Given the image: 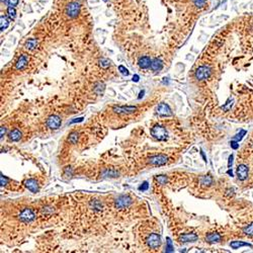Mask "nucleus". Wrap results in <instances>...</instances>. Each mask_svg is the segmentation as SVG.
I'll return each mask as SVG.
<instances>
[{
  "label": "nucleus",
  "instance_id": "nucleus-10",
  "mask_svg": "<svg viewBox=\"0 0 253 253\" xmlns=\"http://www.w3.org/2000/svg\"><path fill=\"white\" fill-rule=\"evenodd\" d=\"M28 60H30V58H28L27 55L23 54V55L20 56L18 58V60L16 61V63H15V69H16V70H23V69L27 66Z\"/></svg>",
  "mask_w": 253,
  "mask_h": 253
},
{
  "label": "nucleus",
  "instance_id": "nucleus-18",
  "mask_svg": "<svg viewBox=\"0 0 253 253\" xmlns=\"http://www.w3.org/2000/svg\"><path fill=\"white\" fill-rule=\"evenodd\" d=\"M163 68V62L158 58H155L151 63V69L153 71H160Z\"/></svg>",
  "mask_w": 253,
  "mask_h": 253
},
{
  "label": "nucleus",
  "instance_id": "nucleus-11",
  "mask_svg": "<svg viewBox=\"0 0 253 253\" xmlns=\"http://www.w3.org/2000/svg\"><path fill=\"white\" fill-rule=\"evenodd\" d=\"M236 172H237V176L240 180H245L248 176V167L245 164H240L238 165Z\"/></svg>",
  "mask_w": 253,
  "mask_h": 253
},
{
  "label": "nucleus",
  "instance_id": "nucleus-24",
  "mask_svg": "<svg viewBox=\"0 0 253 253\" xmlns=\"http://www.w3.org/2000/svg\"><path fill=\"white\" fill-rule=\"evenodd\" d=\"M90 205H91V207H92L95 211H101V210H103V203H101L100 202H98V201L91 202Z\"/></svg>",
  "mask_w": 253,
  "mask_h": 253
},
{
  "label": "nucleus",
  "instance_id": "nucleus-1",
  "mask_svg": "<svg viewBox=\"0 0 253 253\" xmlns=\"http://www.w3.org/2000/svg\"><path fill=\"white\" fill-rule=\"evenodd\" d=\"M151 135L158 141H166V139L168 138V133H167L166 129L160 125H155L151 129Z\"/></svg>",
  "mask_w": 253,
  "mask_h": 253
},
{
  "label": "nucleus",
  "instance_id": "nucleus-17",
  "mask_svg": "<svg viewBox=\"0 0 253 253\" xmlns=\"http://www.w3.org/2000/svg\"><path fill=\"white\" fill-rule=\"evenodd\" d=\"M8 138H9L10 141L17 142V141L20 140V138H21V132H20V131L17 130V129L12 130L11 132L8 134Z\"/></svg>",
  "mask_w": 253,
  "mask_h": 253
},
{
  "label": "nucleus",
  "instance_id": "nucleus-25",
  "mask_svg": "<svg viewBox=\"0 0 253 253\" xmlns=\"http://www.w3.org/2000/svg\"><path fill=\"white\" fill-rule=\"evenodd\" d=\"M68 141L70 142L71 144H77V141H78V134L77 133L70 134V136L68 137Z\"/></svg>",
  "mask_w": 253,
  "mask_h": 253
},
{
  "label": "nucleus",
  "instance_id": "nucleus-40",
  "mask_svg": "<svg viewBox=\"0 0 253 253\" xmlns=\"http://www.w3.org/2000/svg\"><path fill=\"white\" fill-rule=\"evenodd\" d=\"M228 174H230L231 176H233V173H232V170H228Z\"/></svg>",
  "mask_w": 253,
  "mask_h": 253
},
{
  "label": "nucleus",
  "instance_id": "nucleus-33",
  "mask_svg": "<svg viewBox=\"0 0 253 253\" xmlns=\"http://www.w3.org/2000/svg\"><path fill=\"white\" fill-rule=\"evenodd\" d=\"M5 3L8 6H12L14 7L18 4V0H5Z\"/></svg>",
  "mask_w": 253,
  "mask_h": 253
},
{
  "label": "nucleus",
  "instance_id": "nucleus-38",
  "mask_svg": "<svg viewBox=\"0 0 253 253\" xmlns=\"http://www.w3.org/2000/svg\"><path fill=\"white\" fill-rule=\"evenodd\" d=\"M148 186H149V185H148V183H147V182H144V183H143V185L140 186V190H146L147 189H148Z\"/></svg>",
  "mask_w": 253,
  "mask_h": 253
},
{
  "label": "nucleus",
  "instance_id": "nucleus-16",
  "mask_svg": "<svg viewBox=\"0 0 253 253\" xmlns=\"http://www.w3.org/2000/svg\"><path fill=\"white\" fill-rule=\"evenodd\" d=\"M221 239H222V236L219 233H210L207 235L206 241L209 243H218L221 241Z\"/></svg>",
  "mask_w": 253,
  "mask_h": 253
},
{
  "label": "nucleus",
  "instance_id": "nucleus-20",
  "mask_svg": "<svg viewBox=\"0 0 253 253\" xmlns=\"http://www.w3.org/2000/svg\"><path fill=\"white\" fill-rule=\"evenodd\" d=\"M230 246L233 248V249H238L240 247H243V246H248V247H251L252 245L249 243H246V242H242V241H233L230 243Z\"/></svg>",
  "mask_w": 253,
  "mask_h": 253
},
{
  "label": "nucleus",
  "instance_id": "nucleus-9",
  "mask_svg": "<svg viewBox=\"0 0 253 253\" xmlns=\"http://www.w3.org/2000/svg\"><path fill=\"white\" fill-rule=\"evenodd\" d=\"M156 112L159 116H162V117H170L172 115V112H171L169 105L164 103H161L158 105L156 108Z\"/></svg>",
  "mask_w": 253,
  "mask_h": 253
},
{
  "label": "nucleus",
  "instance_id": "nucleus-3",
  "mask_svg": "<svg viewBox=\"0 0 253 253\" xmlns=\"http://www.w3.org/2000/svg\"><path fill=\"white\" fill-rule=\"evenodd\" d=\"M18 219L19 221H21L23 223H31L36 219V214L34 213V211L30 208H26L23 209L18 215Z\"/></svg>",
  "mask_w": 253,
  "mask_h": 253
},
{
  "label": "nucleus",
  "instance_id": "nucleus-27",
  "mask_svg": "<svg viewBox=\"0 0 253 253\" xmlns=\"http://www.w3.org/2000/svg\"><path fill=\"white\" fill-rule=\"evenodd\" d=\"M104 90V86H103V84H101V83H96L95 84V86H94V91L95 93H97V94H100V93H103Z\"/></svg>",
  "mask_w": 253,
  "mask_h": 253
},
{
  "label": "nucleus",
  "instance_id": "nucleus-36",
  "mask_svg": "<svg viewBox=\"0 0 253 253\" xmlns=\"http://www.w3.org/2000/svg\"><path fill=\"white\" fill-rule=\"evenodd\" d=\"M231 147L233 149H238L239 147V144H237V141H232L231 142Z\"/></svg>",
  "mask_w": 253,
  "mask_h": 253
},
{
  "label": "nucleus",
  "instance_id": "nucleus-13",
  "mask_svg": "<svg viewBox=\"0 0 253 253\" xmlns=\"http://www.w3.org/2000/svg\"><path fill=\"white\" fill-rule=\"evenodd\" d=\"M24 185H26V187L28 190H31V193H34L39 191V184L35 179H26V180L24 181Z\"/></svg>",
  "mask_w": 253,
  "mask_h": 253
},
{
  "label": "nucleus",
  "instance_id": "nucleus-8",
  "mask_svg": "<svg viewBox=\"0 0 253 253\" xmlns=\"http://www.w3.org/2000/svg\"><path fill=\"white\" fill-rule=\"evenodd\" d=\"M62 125V120L59 116L53 115L47 120V126L51 130H58Z\"/></svg>",
  "mask_w": 253,
  "mask_h": 253
},
{
  "label": "nucleus",
  "instance_id": "nucleus-31",
  "mask_svg": "<svg viewBox=\"0 0 253 253\" xmlns=\"http://www.w3.org/2000/svg\"><path fill=\"white\" fill-rule=\"evenodd\" d=\"M244 233L247 235H253V223H251L249 226H247L244 229Z\"/></svg>",
  "mask_w": 253,
  "mask_h": 253
},
{
  "label": "nucleus",
  "instance_id": "nucleus-23",
  "mask_svg": "<svg viewBox=\"0 0 253 253\" xmlns=\"http://www.w3.org/2000/svg\"><path fill=\"white\" fill-rule=\"evenodd\" d=\"M7 15H8V17H9L10 19H14L15 18V16H16V11L14 9V7H12V6H9L7 8Z\"/></svg>",
  "mask_w": 253,
  "mask_h": 253
},
{
  "label": "nucleus",
  "instance_id": "nucleus-34",
  "mask_svg": "<svg viewBox=\"0 0 253 253\" xmlns=\"http://www.w3.org/2000/svg\"><path fill=\"white\" fill-rule=\"evenodd\" d=\"M53 212H54V208H52V207H46V208H44V210H43L44 214H52Z\"/></svg>",
  "mask_w": 253,
  "mask_h": 253
},
{
  "label": "nucleus",
  "instance_id": "nucleus-15",
  "mask_svg": "<svg viewBox=\"0 0 253 253\" xmlns=\"http://www.w3.org/2000/svg\"><path fill=\"white\" fill-rule=\"evenodd\" d=\"M151 63H152V61H151L150 57L148 56L141 57L140 60H139V67L142 69H148L151 67Z\"/></svg>",
  "mask_w": 253,
  "mask_h": 253
},
{
  "label": "nucleus",
  "instance_id": "nucleus-21",
  "mask_svg": "<svg viewBox=\"0 0 253 253\" xmlns=\"http://www.w3.org/2000/svg\"><path fill=\"white\" fill-rule=\"evenodd\" d=\"M0 26H1V31H3L5 28L9 26V19H8L5 15H1V17H0Z\"/></svg>",
  "mask_w": 253,
  "mask_h": 253
},
{
  "label": "nucleus",
  "instance_id": "nucleus-39",
  "mask_svg": "<svg viewBox=\"0 0 253 253\" xmlns=\"http://www.w3.org/2000/svg\"><path fill=\"white\" fill-rule=\"evenodd\" d=\"M232 163H233V156L231 155V156L229 157V164H228V165H229V167L232 166Z\"/></svg>",
  "mask_w": 253,
  "mask_h": 253
},
{
  "label": "nucleus",
  "instance_id": "nucleus-12",
  "mask_svg": "<svg viewBox=\"0 0 253 253\" xmlns=\"http://www.w3.org/2000/svg\"><path fill=\"white\" fill-rule=\"evenodd\" d=\"M137 111L136 107H113V112L117 113H123V115H129V113H133Z\"/></svg>",
  "mask_w": 253,
  "mask_h": 253
},
{
  "label": "nucleus",
  "instance_id": "nucleus-7",
  "mask_svg": "<svg viewBox=\"0 0 253 253\" xmlns=\"http://www.w3.org/2000/svg\"><path fill=\"white\" fill-rule=\"evenodd\" d=\"M79 11H80V5L79 3L77 2H70L66 6V14L70 18L76 17V16L79 14Z\"/></svg>",
  "mask_w": 253,
  "mask_h": 253
},
{
  "label": "nucleus",
  "instance_id": "nucleus-42",
  "mask_svg": "<svg viewBox=\"0 0 253 253\" xmlns=\"http://www.w3.org/2000/svg\"><path fill=\"white\" fill-rule=\"evenodd\" d=\"M103 1H107V0H103Z\"/></svg>",
  "mask_w": 253,
  "mask_h": 253
},
{
  "label": "nucleus",
  "instance_id": "nucleus-22",
  "mask_svg": "<svg viewBox=\"0 0 253 253\" xmlns=\"http://www.w3.org/2000/svg\"><path fill=\"white\" fill-rule=\"evenodd\" d=\"M201 183L203 185H211L213 183V177L211 175H205L201 178Z\"/></svg>",
  "mask_w": 253,
  "mask_h": 253
},
{
  "label": "nucleus",
  "instance_id": "nucleus-30",
  "mask_svg": "<svg viewBox=\"0 0 253 253\" xmlns=\"http://www.w3.org/2000/svg\"><path fill=\"white\" fill-rule=\"evenodd\" d=\"M104 175L105 176H111V177H117V175H119V173L117 172V171L115 170H105V172H104Z\"/></svg>",
  "mask_w": 253,
  "mask_h": 253
},
{
  "label": "nucleus",
  "instance_id": "nucleus-19",
  "mask_svg": "<svg viewBox=\"0 0 253 253\" xmlns=\"http://www.w3.org/2000/svg\"><path fill=\"white\" fill-rule=\"evenodd\" d=\"M24 47H26V50H30V51L35 50V49L38 47V41H36V39L27 40L26 42V44H24Z\"/></svg>",
  "mask_w": 253,
  "mask_h": 253
},
{
  "label": "nucleus",
  "instance_id": "nucleus-37",
  "mask_svg": "<svg viewBox=\"0 0 253 253\" xmlns=\"http://www.w3.org/2000/svg\"><path fill=\"white\" fill-rule=\"evenodd\" d=\"M5 133H6V128H5V126H1V133H0V137H1V140L3 139Z\"/></svg>",
  "mask_w": 253,
  "mask_h": 253
},
{
  "label": "nucleus",
  "instance_id": "nucleus-29",
  "mask_svg": "<svg viewBox=\"0 0 253 253\" xmlns=\"http://www.w3.org/2000/svg\"><path fill=\"white\" fill-rule=\"evenodd\" d=\"M207 3V0H193V4L194 6H197L198 8H202L206 5Z\"/></svg>",
  "mask_w": 253,
  "mask_h": 253
},
{
  "label": "nucleus",
  "instance_id": "nucleus-4",
  "mask_svg": "<svg viewBox=\"0 0 253 253\" xmlns=\"http://www.w3.org/2000/svg\"><path fill=\"white\" fill-rule=\"evenodd\" d=\"M211 73H212L211 67L207 66V65H203V66H199L197 69V71L194 72V77L198 80H205L209 78Z\"/></svg>",
  "mask_w": 253,
  "mask_h": 253
},
{
  "label": "nucleus",
  "instance_id": "nucleus-35",
  "mask_svg": "<svg viewBox=\"0 0 253 253\" xmlns=\"http://www.w3.org/2000/svg\"><path fill=\"white\" fill-rule=\"evenodd\" d=\"M119 70L121 71L122 74H124V75H126V76H128V75H129V71H128V69H126L124 66H120V67H119Z\"/></svg>",
  "mask_w": 253,
  "mask_h": 253
},
{
  "label": "nucleus",
  "instance_id": "nucleus-32",
  "mask_svg": "<svg viewBox=\"0 0 253 253\" xmlns=\"http://www.w3.org/2000/svg\"><path fill=\"white\" fill-rule=\"evenodd\" d=\"M245 134H246V131H244V130L240 131V133L236 135V137H234V140H235V141H237V142L240 141V140H241V139L243 138V136H244V135H245Z\"/></svg>",
  "mask_w": 253,
  "mask_h": 253
},
{
  "label": "nucleus",
  "instance_id": "nucleus-28",
  "mask_svg": "<svg viewBox=\"0 0 253 253\" xmlns=\"http://www.w3.org/2000/svg\"><path fill=\"white\" fill-rule=\"evenodd\" d=\"M99 64H100L101 68L107 69V68H108L109 66H111V61L107 60V59H101V60H100V62H99Z\"/></svg>",
  "mask_w": 253,
  "mask_h": 253
},
{
  "label": "nucleus",
  "instance_id": "nucleus-26",
  "mask_svg": "<svg viewBox=\"0 0 253 253\" xmlns=\"http://www.w3.org/2000/svg\"><path fill=\"white\" fill-rule=\"evenodd\" d=\"M155 179H156V181L161 185H164L167 183V177L165 176V175H158Z\"/></svg>",
  "mask_w": 253,
  "mask_h": 253
},
{
  "label": "nucleus",
  "instance_id": "nucleus-6",
  "mask_svg": "<svg viewBox=\"0 0 253 253\" xmlns=\"http://www.w3.org/2000/svg\"><path fill=\"white\" fill-rule=\"evenodd\" d=\"M167 161H168V158L167 156L163 154H158V155H154V156L150 157L148 159V163L150 165H153V166H162V165H165Z\"/></svg>",
  "mask_w": 253,
  "mask_h": 253
},
{
  "label": "nucleus",
  "instance_id": "nucleus-5",
  "mask_svg": "<svg viewBox=\"0 0 253 253\" xmlns=\"http://www.w3.org/2000/svg\"><path fill=\"white\" fill-rule=\"evenodd\" d=\"M131 203H132V198L129 195H120L116 199L115 207L117 210H125L131 206Z\"/></svg>",
  "mask_w": 253,
  "mask_h": 253
},
{
  "label": "nucleus",
  "instance_id": "nucleus-14",
  "mask_svg": "<svg viewBox=\"0 0 253 253\" xmlns=\"http://www.w3.org/2000/svg\"><path fill=\"white\" fill-rule=\"evenodd\" d=\"M198 235L194 233H186L183 234L179 237V241L182 243H187V242H195L198 240Z\"/></svg>",
  "mask_w": 253,
  "mask_h": 253
},
{
  "label": "nucleus",
  "instance_id": "nucleus-2",
  "mask_svg": "<svg viewBox=\"0 0 253 253\" xmlns=\"http://www.w3.org/2000/svg\"><path fill=\"white\" fill-rule=\"evenodd\" d=\"M146 243H147V245H148V247L151 248V249H153V250L158 249V248L161 246V243H162L160 235L157 233L150 234L146 239Z\"/></svg>",
  "mask_w": 253,
  "mask_h": 253
},
{
  "label": "nucleus",
  "instance_id": "nucleus-41",
  "mask_svg": "<svg viewBox=\"0 0 253 253\" xmlns=\"http://www.w3.org/2000/svg\"><path fill=\"white\" fill-rule=\"evenodd\" d=\"M138 78H139V77H138V76H135V81H138V80H139Z\"/></svg>",
  "mask_w": 253,
  "mask_h": 253
}]
</instances>
